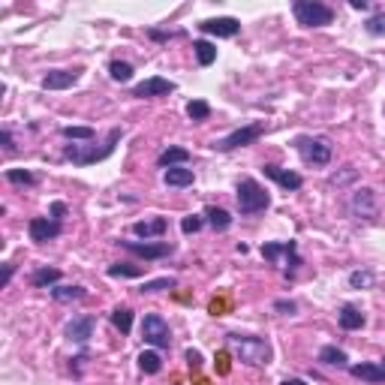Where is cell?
Returning <instances> with one entry per match:
<instances>
[{
  "mask_svg": "<svg viewBox=\"0 0 385 385\" xmlns=\"http://www.w3.org/2000/svg\"><path fill=\"white\" fill-rule=\"evenodd\" d=\"M169 229L166 217H151V220H139V223H132V235H139V238L151 241V238H163Z\"/></svg>",
  "mask_w": 385,
  "mask_h": 385,
  "instance_id": "2e32d148",
  "label": "cell"
},
{
  "mask_svg": "<svg viewBox=\"0 0 385 385\" xmlns=\"http://www.w3.org/2000/svg\"><path fill=\"white\" fill-rule=\"evenodd\" d=\"M169 93H175V82H169V78H160V75L145 78L141 84H136V88H132V97H139V100L169 97Z\"/></svg>",
  "mask_w": 385,
  "mask_h": 385,
  "instance_id": "8fae6325",
  "label": "cell"
},
{
  "mask_svg": "<svg viewBox=\"0 0 385 385\" xmlns=\"http://www.w3.org/2000/svg\"><path fill=\"white\" fill-rule=\"evenodd\" d=\"M117 244L124 250H130V253L141 256V259H151V262L172 253V244H166V241H163V244H151V241H145V244H141V241H117Z\"/></svg>",
  "mask_w": 385,
  "mask_h": 385,
  "instance_id": "7c38bea8",
  "label": "cell"
},
{
  "mask_svg": "<svg viewBox=\"0 0 385 385\" xmlns=\"http://www.w3.org/2000/svg\"><path fill=\"white\" fill-rule=\"evenodd\" d=\"M60 132H64L67 139H78V141H93V136H97L93 127H64Z\"/></svg>",
  "mask_w": 385,
  "mask_h": 385,
  "instance_id": "836d02e7",
  "label": "cell"
},
{
  "mask_svg": "<svg viewBox=\"0 0 385 385\" xmlns=\"http://www.w3.org/2000/svg\"><path fill=\"white\" fill-rule=\"evenodd\" d=\"M187 364H190V367H202V355H199V349H187Z\"/></svg>",
  "mask_w": 385,
  "mask_h": 385,
  "instance_id": "ab89813d",
  "label": "cell"
},
{
  "mask_svg": "<svg viewBox=\"0 0 385 385\" xmlns=\"http://www.w3.org/2000/svg\"><path fill=\"white\" fill-rule=\"evenodd\" d=\"M121 136H124V130L115 127L112 132H108V139H112V141H108V148H103V151H97V145H93V141H84V145H67L64 156H67V160H73L75 166H91V163L106 160V156L115 151L117 141H121Z\"/></svg>",
  "mask_w": 385,
  "mask_h": 385,
  "instance_id": "3957f363",
  "label": "cell"
},
{
  "mask_svg": "<svg viewBox=\"0 0 385 385\" xmlns=\"http://www.w3.org/2000/svg\"><path fill=\"white\" fill-rule=\"evenodd\" d=\"M349 373L361 382H385V361H380V364H352Z\"/></svg>",
  "mask_w": 385,
  "mask_h": 385,
  "instance_id": "ac0fdd59",
  "label": "cell"
},
{
  "mask_svg": "<svg viewBox=\"0 0 385 385\" xmlns=\"http://www.w3.org/2000/svg\"><path fill=\"white\" fill-rule=\"evenodd\" d=\"M235 199H238V211L244 217L262 214V211H268V205H271V196L265 193V187L253 178L238 180V196H235Z\"/></svg>",
  "mask_w": 385,
  "mask_h": 385,
  "instance_id": "7a4b0ae2",
  "label": "cell"
},
{
  "mask_svg": "<svg viewBox=\"0 0 385 385\" xmlns=\"http://www.w3.org/2000/svg\"><path fill=\"white\" fill-rule=\"evenodd\" d=\"M349 286L352 289H371L373 286V274L371 271H352L349 274Z\"/></svg>",
  "mask_w": 385,
  "mask_h": 385,
  "instance_id": "e575fe53",
  "label": "cell"
},
{
  "mask_svg": "<svg viewBox=\"0 0 385 385\" xmlns=\"http://www.w3.org/2000/svg\"><path fill=\"white\" fill-rule=\"evenodd\" d=\"M337 319H340V328H343V331H358V328H364V313H361L358 307H355V304H343V307H340V316H337Z\"/></svg>",
  "mask_w": 385,
  "mask_h": 385,
  "instance_id": "d6986e66",
  "label": "cell"
},
{
  "mask_svg": "<svg viewBox=\"0 0 385 385\" xmlns=\"http://www.w3.org/2000/svg\"><path fill=\"white\" fill-rule=\"evenodd\" d=\"M0 141H3V151H15V145H12V132L10 130H3V132H0Z\"/></svg>",
  "mask_w": 385,
  "mask_h": 385,
  "instance_id": "60d3db41",
  "label": "cell"
},
{
  "mask_svg": "<svg viewBox=\"0 0 385 385\" xmlns=\"http://www.w3.org/2000/svg\"><path fill=\"white\" fill-rule=\"evenodd\" d=\"M51 214H54V220L64 217V214H67V205H64V202H54V205H51Z\"/></svg>",
  "mask_w": 385,
  "mask_h": 385,
  "instance_id": "7bdbcfd3",
  "label": "cell"
},
{
  "mask_svg": "<svg viewBox=\"0 0 385 385\" xmlns=\"http://www.w3.org/2000/svg\"><path fill=\"white\" fill-rule=\"evenodd\" d=\"M108 277H141V268H136V265H112Z\"/></svg>",
  "mask_w": 385,
  "mask_h": 385,
  "instance_id": "d590c367",
  "label": "cell"
},
{
  "mask_svg": "<svg viewBox=\"0 0 385 385\" xmlns=\"http://www.w3.org/2000/svg\"><path fill=\"white\" fill-rule=\"evenodd\" d=\"M229 347L238 355V361H244L250 367H265L271 361V343L253 334H229Z\"/></svg>",
  "mask_w": 385,
  "mask_h": 385,
  "instance_id": "6da1fadb",
  "label": "cell"
},
{
  "mask_svg": "<svg viewBox=\"0 0 385 385\" xmlns=\"http://www.w3.org/2000/svg\"><path fill=\"white\" fill-rule=\"evenodd\" d=\"M12 274H15V265H6V268H3V286L12 280Z\"/></svg>",
  "mask_w": 385,
  "mask_h": 385,
  "instance_id": "ee69618b",
  "label": "cell"
},
{
  "mask_svg": "<svg viewBox=\"0 0 385 385\" xmlns=\"http://www.w3.org/2000/svg\"><path fill=\"white\" fill-rule=\"evenodd\" d=\"M349 6H352V10H361V12H364V10H367V0H352Z\"/></svg>",
  "mask_w": 385,
  "mask_h": 385,
  "instance_id": "f6af8a7d",
  "label": "cell"
},
{
  "mask_svg": "<svg viewBox=\"0 0 385 385\" xmlns=\"http://www.w3.org/2000/svg\"><path fill=\"white\" fill-rule=\"evenodd\" d=\"M27 232H30V241L45 244V241L58 238V235L64 232V226H60V220H54V217H34L27 223Z\"/></svg>",
  "mask_w": 385,
  "mask_h": 385,
  "instance_id": "9c48e42d",
  "label": "cell"
},
{
  "mask_svg": "<svg viewBox=\"0 0 385 385\" xmlns=\"http://www.w3.org/2000/svg\"><path fill=\"white\" fill-rule=\"evenodd\" d=\"M199 30H202V34H208V36L232 39V36H238L241 21H238V19H232V15H223V19H208V21H202Z\"/></svg>",
  "mask_w": 385,
  "mask_h": 385,
  "instance_id": "30bf717a",
  "label": "cell"
},
{
  "mask_svg": "<svg viewBox=\"0 0 385 385\" xmlns=\"http://www.w3.org/2000/svg\"><path fill=\"white\" fill-rule=\"evenodd\" d=\"M319 361H322V364H328V367H337V371L349 367L347 352H343V349H337V347H322V349H319Z\"/></svg>",
  "mask_w": 385,
  "mask_h": 385,
  "instance_id": "7402d4cb",
  "label": "cell"
},
{
  "mask_svg": "<svg viewBox=\"0 0 385 385\" xmlns=\"http://www.w3.org/2000/svg\"><path fill=\"white\" fill-rule=\"evenodd\" d=\"M141 337H145V343H151L154 349H169L172 347L169 322L163 316H156V313H148V316L141 319Z\"/></svg>",
  "mask_w": 385,
  "mask_h": 385,
  "instance_id": "52a82bcc",
  "label": "cell"
},
{
  "mask_svg": "<svg viewBox=\"0 0 385 385\" xmlns=\"http://www.w3.org/2000/svg\"><path fill=\"white\" fill-rule=\"evenodd\" d=\"M187 117H190V121H208L211 117V106L205 103V100H190V103H187Z\"/></svg>",
  "mask_w": 385,
  "mask_h": 385,
  "instance_id": "f1b7e54d",
  "label": "cell"
},
{
  "mask_svg": "<svg viewBox=\"0 0 385 385\" xmlns=\"http://www.w3.org/2000/svg\"><path fill=\"white\" fill-rule=\"evenodd\" d=\"M280 385H307V382H304V380H283Z\"/></svg>",
  "mask_w": 385,
  "mask_h": 385,
  "instance_id": "bcb514c9",
  "label": "cell"
},
{
  "mask_svg": "<svg viewBox=\"0 0 385 385\" xmlns=\"http://www.w3.org/2000/svg\"><path fill=\"white\" fill-rule=\"evenodd\" d=\"M352 178H355V169L347 166V172H343V175H331V184H347V180H352Z\"/></svg>",
  "mask_w": 385,
  "mask_h": 385,
  "instance_id": "74e56055",
  "label": "cell"
},
{
  "mask_svg": "<svg viewBox=\"0 0 385 385\" xmlns=\"http://www.w3.org/2000/svg\"><path fill=\"white\" fill-rule=\"evenodd\" d=\"M88 295L82 286H51V298L58 304H73V301H82Z\"/></svg>",
  "mask_w": 385,
  "mask_h": 385,
  "instance_id": "603a6c76",
  "label": "cell"
},
{
  "mask_svg": "<svg viewBox=\"0 0 385 385\" xmlns=\"http://www.w3.org/2000/svg\"><path fill=\"white\" fill-rule=\"evenodd\" d=\"M178 286V280L175 277H160V280H148V283H141V289L139 292L145 295V292H163V289H175Z\"/></svg>",
  "mask_w": 385,
  "mask_h": 385,
  "instance_id": "f546056e",
  "label": "cell"
},
{
  "mask_svg": "<svg viewBox=\"0 0 385 385\" xmlns=\"http://www.w3.org/2000/svg\"><path fill=\"white\" fill-rule=\"evenodd\" d=\"M148 36L156 39V43H166V39H175V36H180V34H166V30H148Z\"/></svg>",
  "mask_w": 385,
  "mask_h": 385,
  "instance_id": "f35d334b",
  "label": "cell"
},
{
  "mask_svg": "<svg viewBox=\"0 0 385 385\" xmlns=\"http://www.w3.org/2000/svg\"><path fill=\"white\" fill-rule=\"evenodd\" d=\"M6 180H10V184H21V187H34L36 175H30V172H25V169H10L6 172Z\"/></svg>",
  "mask_w": 385,
  "mask_h": 385,
  "instance_id": "1f68e13d",
  "label": "cell"
},
{
  "mask_svg": "<svg viewBox=\"0 0 385 385\" xmlns=\"http://www.w3.org/2000/svg\"><path fill=\"white\" fill-rule=\"evenodd\" d=\"M364 30L371 36H385V12H373L371 19L364 21Z\"/></svg>",
  "mask_w": 385,
  "mask_h": 385,
  "instance_id": "d6a6232c",
  "label": "cell"
},
{
  "mask_svg": "<svg viewBox=\"0 0 385 385\" xmlns=\"http://www.w3.org/2000/svg\"><path fill=\"white\" fill-rule=\"evenodd\" d=\"M295 148H298V154H301L304 160L313 163V166H328L331 156H334V145L325 136H298Z\"/></svg>",
  "mask_w": 385,
  "mask_h": 385,
  "instance_id": "5b68a950",
  "label": "cell"
},
{
  "mask_svg": "<svg viewBox=\"0 0 385 385\" xmlns=\"http://www.w3.org/2000/svg\"><path fill=\"white\" fill-rule=\"evenodd\" d=\"M274 310H280L283 316H289V313H295V304L292 301H277L274 304Z\"/></svg>",
  "mask_w": 385,
  "mask_h": 385,
  "instance_id": "b9f144b4",
  "label": "cell"
},
{
  "mask_svg": "<svg viewBox=\"0 0 385 385\" xmlns=\"http://www.w3.org/2000/svg\"><path fill=\"white\" fill-rule=\"evenodd\" d=\"M292 12H295L298 25H304V27H325L334 21V10L319 3V0H295Z\"/></svg>",
  "mask_w": 385,
  "mask_h": 385,
  "instance_id": "277c9868",
  "label": "cell"
},
{
  "mask_svg": "<svg viewBox=\"0 0 385 385\" xmlns=\"http://www.w3.org/2000/svg\"><path fill=\"white\" fill-rule=\"evenodd\" d=\"M163 180H166V187H190L196 175H193V169H187V166H175V169L163 172Z\"/></svg>",
  "mask_w": 385,
  "mask_h": 385,
  "instance_id": "44dd1931",
  "label": "cell"
},
{
  "mask_svg": "<svg viewBox=\"0 0 385 385\" xmlns=\"http://www.w3.org/2000/svg\"><path fill=\"white\" fill-rule=\"evenodd\" d=\"M112 325L121 334H130L132 331V310L130 307H115L112 310Z\"/></svg>",
  "mask_w": 385,
  "mask_h": 385,
  "instance_id": "4316f807",
  "label": "cell"
},
{
  "mask_svg": "<svg viewBox=\"0 0 385 385\" xmlns=\"http://www.w3.org/2000/svg\"><path fill=\"white\" fill-rule=\"evenodd\" d=\"M262 256L268 259L271 265H283V268H286V277H292L295 268L301 265V256H298V244H295V241H283V244H262Z\"/></svg>",
  "mask_w": 385,
  "mask_h": 385,
  "instance_id": "8992f818",
  "label": "cell"
},
{
  "mask_svg": "<svg viewBox=\"0 0 385 385\" xmlns=\"http://www.w3.org/2000/svg\"><path fill=\"white\" fill-rule=\"evenodd\" d=\"M78 82V69H51L43 75V88L45 91H67Z\"/></svg>",
  "mask_w": 385,
  "mask_h": 385,
  "instance_id": "9a60e30c",
  "label": "cell"
},
{
  "mask_svg": "<svg viewBox=\"0 0 385 385\" xmlns=\"http://www.w3.org/2000/svg\"><path fill=\"white\" fill-rule=\"evenodd\" d=\"M202 223H205L202 217L190 214V217H184V220H180V232H184V235H196V232L202 229Z\"/></svg>",
  "mask_w": 385,
  "mask_h": 385,
  "instance_id": "8d00e7d4",
  "label": "cell"
},
{
  "mask_svg": "<svg viewBox=\"0 0 385 385\" xmlns=\"http://www.w3.org/2000/svg\"><path fill=\"white\" fill-rule=\"evenodd\" d=\"M93 328H97L93 316H73L67 322L64 334H67V340H73V343H88L93 337Z\"/></svg>",
  "mask_w": 385,
  "mask_h": 385,
  "instance_id": "4fadbf2b",
  "label": "cell"
},
{
  "mask_svg": "<svg viewBox=\"0 0 385 385\" xmlns=\"http://www.w3.org/2000/svg\"><path fill=\"white\" fill-rule=\"evenodd\" d=\"M108 75L115 78V82H130L132 78V67L127 64V60H112V67H108Z\"/></svg>",
  "mask_w": 385,
  "mask_h": 385,
  "instance_id": "4dcf8cb0",
  "label": "cell"
},
{
  "mask_svg": "<svg viewBox=\"0 0 385 385\" xmlns=\"http://www.w3.org/2000/svg\"><path fill=\"white\" fill-rule=\"evenodd\" d=\"M205 214H208V223H211V229H214V232H226L232 226V214H229V211H223V208L211 205Z\"/></svg>",
  "mask_w": 385,
  "mask_h": 385,
  "instance_id": "d4e9b609",
  "label": "cell"
},
{
  "mask_svg": "<svg viewBox=\"0 0 385 385\" xmlns=\"http://www.w3.org/2000/svg\"><path fill=\"white\" fill-rule=\"evenodd\" d=\"M262 132H265L262 124H247V127L229 132L226 139H217L211 148H214V151L229 154V151H235V148H247V145H253V141H259V139H262Z\"/></svg>",
  "mask_w": 385,
  "mask_h": 385,
  "instance_id": "ba28073f",
  "label": "cell"
},
{
  "mask_svg": "<svg viewBox=\"0 0 385 385\" xmlns=\"http://www.w3.org/2000/svg\"><path fill=\"white\" fill-rule=\"evenodd\" d=\"M349 208H352L355 217H367V220L376 217V193L371 190V187H361V190L352 193Z\"/></svg>",
  "mask_w": 385,
  "mask_h": 385,
  "instance_id": "5bb4252c",
  "label": "cell"
},
{
  "mask_svg": "<svg viewBox=\"0 0 385 385\" xmlns=\"http://www.w3.org/2000/svg\"><path fill=\"white\" fill-rule=\"evenodd\" d=\"M265 175H268L274 184H280L283 190H301V184H304V178L298 175V172H289V169H280V166H265Z\"/></svg>",
  "mask_w": 385,
  "mask_h": 385,
  "instance_id": "e0dca14e",
  "label": "cell"
},
{
  "mask_svg": "<svg viewBox=\"0 0 385 385\" xmlns=\"http://www.w3.org/2000/svg\"><path fill=\"white\" fill-rule=\"evenodd\" d=\"M58 280H60V271L58 268H36L34 274H30V283L39 289H45V286H58Z\"/></svg>",
  "mask_w": 385,
  "mask_h": 385,
  "instance_id": "484cf974",
  "label": "cell"
},
{
  "mask_svg": "<svg viewBox=\"0 0 385 385\" xmlns=\"http://www.w3.org/2000/svg\"><path fill=\"white\" fill-rule=\"evenodd\" d=\"M193 51H196V60H199L202 67H211L217 60V45L208 43V39H196L193 43Z\"/></svg>",
  "mask_w": 385,
  "mask_h": 385,
  "instance_id": "cb8c5ba5",
  "label": "cell"
},
{
  "mask_svg": "<svg viewBox=\"0 0 385 385\" xmlns=\"http://www.w3.org/2000/svg\"><path fill=\"white\" fill-rule=\"evenodd\" d=\"M160 169H175V166H187L190 163V151L187 148H166L160 156H156Z\"/></svg>",
  "mask_w": 385,
  "mask_h": 385,
  "instance_id": "ffe728a7",
  "label": "cell"
},
{
  "mask_svg": "<svg viewBox=\"0 0 385 385\" xmlns=\"http://www.w3.org/2000/svg\"><path fill=\"white\" fill-rule=\"evenodd\" d=\"M139 371L148 373V376L160 373L163 371V358L156 355V352H141V355H139Z\"/></svg>",
  "mask_w": 385,
  "mask_h": 385,
  "instance_id": "83f0119b",
  "label": "cell"
}]
</instances>
